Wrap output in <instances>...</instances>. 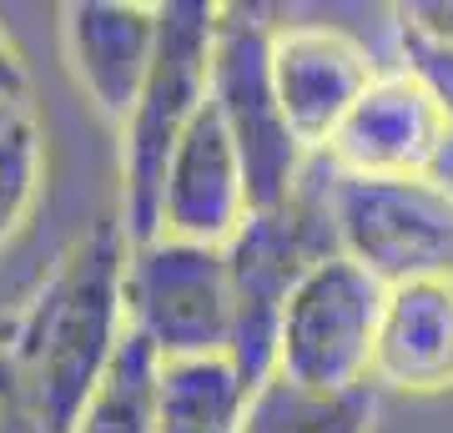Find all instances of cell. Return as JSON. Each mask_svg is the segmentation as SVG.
<instances>
[{"instance_id":"obj_12","label":"cell","mask_w":453,"mask_h":433,"mask_svg":"<svg viewBox=\"0 0 453 433\" xmlns=\"http://www.w3.org/2000/svg\"><path fill=\"white\" fill-rule=\"evenodd\" d=\"M372 383L413 398L453 388V277L388 288L372 343Z\"/></svg>"},{"instance_id":"obj_10","label":"cell","mask_w":453,"mask_h":433,"mask_svg":"<svg viewBox=\"0 0 453 433\" xmlns=\"http://www.w3.org/2000/svg\"><path fill=\"white\" fill-rule=\"evenodd\" d=\"M383 76L372 66L368 46H357L338 26H277L273 31V86L282 101L292 136L308 146V157H323L342 116L357 97Z\"/></svg>"},{"instance_id":"obj_5","label":"cell","mask_w":453,"mask_h":433,"mask_svg":"<svg viewBox=\"0 0 453 433\" xmlns=\"http://www.w3.org/2000/svg\"><path fill=\"white\" fill-rule=\"evenodd\" d=\"M273 31L257 5H222L211 56V106L242 157L252 212L288 207L308 177V146L292 136L273 86Z\"/></svg>"},{"instance_id":"obj_16","label":"cell","mask_w":453,"mask_h":433,"mask_svg":"<svg viewBox=\"0 0 453 433\" xmlns=\"http://www.w3.org/2000/svg\"><path fill=\"white\" fill-rule=\"evenodd\" d=\"M46 187V142L31 106H20L11 121H0V247L31 222Z\"/></svg>"},{"instance_id":"obj_4","label":"cell","mask_w":453,"mask_h":433,"mask_svg":"<svg viewBox=\"0 0 453 433\" xmlns=\"http://www.w3.org/2000/svg\"><path fill=\"white\" fill-rule=\"evenodd\" d=\"M333 247L383 288L453 277V187L443 177H348L327 166Z\"/></svg>"},{"instance_id":"obj_7","label":"cell","mask_w":453,"mask_h":433,"mask_svg":"<svg viewBox=\"0 0 453 433\" xmlns=\"http://www.w3.org/2000/svg\"><path fill=\"white\" fill-rule=\"evenodd\" d=\"M127 313L131 333L146 337L162 363L232 353L226 247L177 237L136 242L127 262Z\"/></svg>"},{"instance_id":"obj_8","label":"cell","mask_w":453,"mask_h":433,"mask_svg":"<svg viewBox=\"0 0 453 433\" xmlns=\"http://www.w3.org/2000/svg\"><path fill=\"white\" fill-rule=\"evenodd\" d=\"M162 5L146 0H71L61 11L65 66L96 116L121 136L142 101V86L157 61Z\"/></svg>"},{"instance_id":"obj_14","label":"cell","mask_w":453,"mask_h":433,"mask_svg":"<svg viewBox=\"0 0 453 433\" xmlns=\"http://www.w3.org/2000/svg\"><path fill=\"white\" fill-rule=\"evenodd\" d=\"M372 429V388L353 393H318L288 378H267L252 393L237 433H368Z\"/></svg>"},{"instance_id":"obj_3","label":"cell","mask_w":453,"mask_h":433,"mask_svg":"<svg viewBox=\"0 0 453 433\" xmlns=\"http://www.w3.org/2000/svg\"><path fill=\"white\" fill-rule=\"evenodd\" d=\"M333 247L327 227V182L318 192L292 197L277 212H252L242 232L226 242V282H232V363L252 388L277 373V333L297 282Z\"/></svg>"},{"instance_id":"obj_21","label":"cell","mask_w":453,"mask_h":433,"mask_svg":"<svg viewBox=\"0 0 453 433\" xmlns=\"http://www.w3.org/2000/svg\"><path fill=\"white\" fill-rule=\"evenodd\" d=\"M16 112H20V106H11V101H0V121H11Z\"/></svg>"},{"instance_id":"obj_15","label":"cell","mask_w":453,"mask_h":433,"mask_svg":"<svg viewBox=\"0 0 453 433\" xmlns=\"http://www.w3.org/2000/svg\"><path fill=\"white\" fill-rule=\"evenodd\" d=\"M157 373H162V358L151 353V343L127 333L76 433H157Z\"/></svg>"},{"instance_id":"obj_11","label":"cell","mask_w":453,"mask_h":433,"mask_svg":"<svg viewBox=\"0 0 453 433\" xmlns=\"http://www.w3.org/2000/svg\"><path fill=\"white\" fill-rule=\"evenodd\" d=\"M252 217L247 202V172L242 157L226 136L217 106H202L187 136L177 142L172 161H166L162 182V222L157 237L177 242H202V247H226Z\"/></svg>"},{"instance_id":"obj_6","label":"cell","mask_w":453,"mask_h":433,"mask_svg":"<svg viewBox=\"0 0 453 433\" xmlns=\"http://www.w3.org/2000/svg\"><path fill=\"white\" fill-rule=\"evenodd\" d=\"M388 288L368 277L353 257L327 252L297 282L282 333H277V378L318 393L372 388V343Z\"/></svg>"},{"instance_id":"obj_13","label":"cell","mask_w":453,"mask_h":433,"mask_svg":"<svg viewBox=\"0 0 453 433\" xmlns=\"http://www.w3.org/2000/svg\"><path fill=\"white\" fill-rule=\"evenodd\" d=\"M252 393L232 353L172 358L157 373V433H237Z\"/></svg>"},{"instance_id":"obj_9","label":"cell","mask_w":453,"mask_h":433,"mask_svg":"<svg viewBox=\"0 0 453 433\" xmlns=\"http://www.w3.org/2000/svg\"><path fill=\"white\" fill-rule=\"evenodd\" d=\"M449 142V121L438 116L428 91L398 66L357 97V106L333 131L323 161L348 177H428Z\"/></svg>"},{"instance_id":"obj_20","label":"cell","mask_w":453,"mask_h":433,"mask_svg":"<svg viewBox=\"0 0 453 433\" xmlns=\"http://www.w3.org/2000/svg\"><path fill=\"white\" fill-rule=\"evenodd\" d=\"M0 101H11V106H26L31 101V71H26L16 41L5 31H0Z\"/></svg>"},{"instance_id":"obj_2","label":"cell","mask_w":453,"mask_h":433,"mask_svg":"<svg viewBox=\"0 0 453 433\" xmlns=\"http://www.w3.org/2000/svg\"><path fill=\"white\" fill-rule=\"evenodd\" d=\"M217 0H166L157 61L142 86V101L121 131V227L131 247L157 237L162 222L166 161L211 101V56H217Z\"/></svg>"},{"instance_id":"obj_17","label":"cell","mask_w":453,"mask_h":433,"mask_svg":"<svg viewBox=\"0 0 453 433\" xmlns=\"http://www.w3.org/2000/svg\"><path fill=\"white\" fill-rule=\"evenodd\" d=\"M398 26V56H403V71L418 81L428 101L438 106V116L449 121L453 131V46L449 41H434V35L413 31L403 20H393Z\"/></svg>"},{"instance_id":"obj_19","label":"cell","mask_w":453,"mask_h":433,"mask_svg":"<svg viewBox=\"0 0 453 433\" xmlns=\"http://www.w3.org/2000/svg\"><path fill=\"white\" fill-rule=\"evenodd\" d=\"M393 20H403V26H413V31L453 46V0H408V5L393 11Z\"/></svg>"},{"instance_id":"obj_1","label":"cell","mask_w":453,"mask_h":433,"mask_svg":"<svg viewBox=\"0 0 453 433\" xmlns=\"http://www.w3.org/2000/svg\"><path fill=\"white\" fill-rule=\"evenodd\" d=\"M127 262L131 237L121 217H101L56 257L20 313L5 353L20 373L35 433H76L91 393L111 373L131 333Z\"/></svg>"},{"instance_id":"obj_18","label":"cell","mask_w":453,"mask_h":433,"mask_svg":"<svg viewBox=\"0 0 453 433\" xmlns=\"http://www.w3.org/2000/svg\"><path fill=\"white\" fill-rule=\"evenodd\" d=\"M0 433H35L31 403H26V388H20V373L11 363V353L0 348Z\"/></svg>"}]
</instances>
